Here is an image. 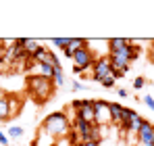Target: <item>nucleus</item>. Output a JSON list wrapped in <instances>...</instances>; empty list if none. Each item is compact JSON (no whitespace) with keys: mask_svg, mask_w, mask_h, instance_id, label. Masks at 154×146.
Here are the masks:
<instances>
[{"mask_svg":"<svg viewBox=\"0 0 154 146\" xmlns=\"http://www.w3.org/2000/svg\"><path fill=\"white\" fill-rule=\"evenodd\" d=\"M71 123H69V117L63 113V111H56V113H50L44 123H42V134L50 136V138H65L71 134Z\"/></svg>","mask_w":154,"mask_h":146,"instance_id":"obj_1","label":"nucleus"},{"mask_svg":"<svg viewBox=\"0 0 154 146\" xmlns=\"http://www.w3.org/2000/svg\"><path fill=\"white\" fill-rule=\"evenodd\" d=\"M27 92L38 102H46L54 94V84H52V79H46L42 75H29L27 77Z\"/></svg>","mask_w":154,"mask_h":146,"instance_id":"obj_2","label":"nucleus"},{"mask_svg":"<svg viewBox=\"0 0 154 146\" xmlns=\"http://www.w3.org/2000/svg\"><path fill=\"white\" fill-rule=\"evenodd\" d=\"M94 61H96V54H94V50L90 48V46L77 50L75 54H73V73L79 75V73L92 69L94 67Z\"/></svg>","mask_w":154,"mask_h":146,"instance_id":"obj_3","label":"nucleus"},{"mask_svg":"<svg viewBox=\"0 0 154 146\" xmlns=\"http://www.w3.org/2000/svg\"><path fill=\"white\" fill-rule=\"evenodd\" d=\"M108 75H112V71H110V59L108 56H96L94 67H92V79L94 81H102Z\"/></svg>","mask_w":154,"mask_h":146,"instance_id":"obj_4","label":"nucleus"},{"mask_svg":"<svg viewBox=\"0 0 154 146\" xmlns=\"http://www.w3.org/2000/svg\"><path fill=\"white\" fill-rule=\"evenodd\" d=\"M94 115H96V125H106L110 123V111L106 100H94Z\"/></svg>","mask_w":154,"mask_h":146,"instance_id":"obj_5","label":"nucleus"},{"mask_svg":"<svg viewBox=\"0 0 154 146\" xmlns=\"http://www.w3.org/2000/svg\"><path fill=\"white\" fill-rule=\"evenodd\" d=\"M137 142L142 146H152L154 142V125L150 121H146V119H144L140 132H137Z\"/></svg>","mask_w":154,"mask_h":146,"instance_id":"obj_6","label":"nucleus"},{"mask_svg":"<svg viewBox=\"0 0 154 146\" xmlns=\"http://www.w3.org/2000/svg\"><path fill=\"white\" fill-rule=\"evenodd\" d=\"M75 119H81V121L88 123H96V115H94V100H83V106L77 109Z\"/></svg>","mask_w":154,"mask_h":146,"instance_id":"obj_7","label":"nucleus"},{"mask_svg":"<svg viewBox=\"0 0 154 146\" xmlns=\"http://www.w3.org/2000/svg\"><path fill=\"white\" fill-rule=\"evenodd\" d=\"M85 46H90V42H88V40H83V38H71V40H69V46L63 50V52H65V56L73 59V54H75L77 50L85 48Z\"/></svg>","mask_w":154,"mask_h":146,"instance_id":"obj_8","label":"nucleus"},{"mask_svg":"<svg viewBox=\"0 0 154 146\" xmlns=\"http://www.w3.org/2000/svg\"><path fill=\"white\" fill-rule=\"evenodd\" d=\"M108 111H110V123L121 125V119H123V111H125V106H123V104H119V102H108Z\"/></svg>","mask_w":154,"mask_h":146,"instance_id":"obj_9","label":"nucleus"},{"mask_svg":"<svg viewBox=\"0 0 154 146\" xmlns=\"http://www.w3.org/2000/svg\"><path fill=\"white\" fill-rule=\"evenodd\" d=\"M129 46V40L125 38H110L108 40V54H115V52H121Z\"/></svg>","mask_w":154,"mask_h":146,"instance_id":"obj_10","label":"nucleus"},{"mask_svg":"<svg viewBox=\"0 0 154 146\" xmlns=\"http://www.w3.org/2000/svg\"><path fill=\"white\" fill-rule=\"evenodd\" d=\"M11 119V109H8V94L0 90V121Z\"/></svg>","mask_w":154,"mask_h":146,"instance_id":"obj_11","label":"nucleus"},{"mask_svg":"<svg viewBox=\"0 0 154 146\" xmlns=\"http://www.w3.org/2000/svg\"><path fill=\"white\" fill-rule=\"evenodd\" d=\"M142 123H144V119H142V115H135V117H133V119L129 121V125H127V134H129V136H133L135 140H137V132H140Z\"/></svg>","mask_w":154,"mask_h":146,"instance_id":"obj_12","label":"nucleus"},{"mask_svg":"<svg viewBox=\"0 0 154 146\" xmlns=\"http://www.w3.org/2000/svg\"><path fill=\"white\" fill-rule=\"evenodd\" d=\"M21 106H23V102H21L19 98L8 96V109H11V117H17V115L21 113Z\"/></svg>","mask_w":154,"mask_h":146,"instance_id":"obj_13","label":"nucleus"},{"mask_svg":"<svg viewBox=\"0 0 154 146\" xmlns=\"http://www.w3.org/2000/svg\"><path fill=\"white\" fill-rule=\"evenodd\" d=\"M38 48H40V42H38V40L25 38V52L29 54V56H33V54L38 52Z\"/></svg>","mask_w":154,"mask_h":146,"instance_id":"obj_14","label":"nucleus"},{"mask_svg":"<svg viewBox=\"0 0 154 146\" xmlns=\"http://www.w3.org/2000/svg\"><path fill=\"white\" fill-rule=\"evenodd\" d=\"M52 84H54V86H65L63 69H54V73H52Z\"/></svg>","mask_w":154,"mask_h":146,"instance_id":"obj_15","label":"nucleus"},{"mask_svg":"<svg viewBox=\"0 0 154 146\" xmlns=\"http://www.w3.org/2000/svg\"><path fill=\"white\" fill-rule=\"evenodd\" d=\"M8 136H11L13 140H19V138L23 136V127H21V125H11V129H8Z\"/></svg>","mask_w":154,"mask_h":146,"instance_id":"obj_16","label":"nucleus"},{"mask_svg":"<svg viewBox=\"0 0 154 146\" xmlns=\"http://www.w3.org/2000/svg\"><path fill=\"white\" fill-rule=\"evenodd\" d=\"M38 67H40V73H38V75L46 77V79H52V73H54V69H52L50 65H38Z\"/></svg>","mask_w":154,"mask_h":146,"instance_id":"obj_17","label":"nucleus"},{"mask_svg":"<svg viewBox=\"0 0 154 146\" xmlns=\"http://www.w3.org/2000/svg\"><path fill=\"white\" fill-rule=\"evenodd\" d=\"M69 40H71V38H52V46L65 50L67 46H69Z\"/></svg>","mask_w":154,"mask_h":146,"instance_id":"obj_18","label":"nucleus"},{"mask_svg":"<svg viewBox=\"0 0 154 146\" xmlns=\"http://www.w3.org/2000/svg\"><path fill=\"white\" fill-rule=\"evenodd\" d=\"M100 84H102L104 88H115V84H117V79H115L112 75H108V77H106V79H102Z\"/></svg>","mask_w":154,"mask_h":146,"instance_id":"obj_19","label":"nucleus"},{"mask_svg":"<svg viewBox=\"0 0 154 146\" xmlns=\"http://www.w3.org/2000/svg\"><path fill=\"white\" fill-rule=\"evenodd\" d=\"M144 84H146V79H144V77H135L133 88H135V90H142V88H144Z\"/></svg>","mask_w":154,"mask_h":146,"instance_id":"obj_20","label":"nucleus"},{"mask_svg":"<svg viewBox=\"0 0 154 146\" xmlns=\"http://www.w3.org/2000/svg\"><path fill=\"white\" fill-rule=\"evenodd\" d=\"M0 144H2V146H8V136H6L4 132H0Z\"/></svg>","mask_w":154,"mask_h":146,"instance_id":"obj_21","label":"nucleus"},{"mask_svg":"<svg viewBox=\"0 0 154 146\" xmlns=\"http://www.w3.org/2000/svg\"><path fill=\"white\" fill-rule=\"evenodd\" d=\"M144 102H146V104L154 111V96H144Z\"/></svg>","mask_w":154,"mask_h":146,"instance_id":"obj_22","label":"nucleus"},{"mask_svg":"<svg viewBox=\"0 0 154 146\" xmlns=\"http://www.w3.org/2000/svg\"><path fill=\"white\" fill-rule=\"evenodd\" d=\"M71 88H73V90H85V86H83V84H79V81H73V86H71Z\"/></svg>","mask_w":154,"mask_h":146,"instance_id":"obj_23","label":"nucleus"},{"mask_svg":"<svg viewBox=\"0 0 154 146\" xmlns=\"http://www.w3.org/2000/svg\"><path fill=\"white\" fill-rule=\"evenodd\" d=\"M119 96L125 98V96H127V90H123V88H121V90H119Z\"/></svg>","mask_w":154,"mask_h":146,"instance_id":"obj_24","label":"nucleus"},{"mask_svg":"<svg viewBox=\"0 0 154 146\" xmlns=\"http://www.w3.org/2000/svg\"><path fill=\"white\" fill-rule=\"evenodd\" d=\"M85 146H100L98 142H85Z\"/></svg>","mask_w":154,"mask_h":146,"instance_id":"obj_25","label":"nucleus"},{"mask_svg":"<svg viewBox=\"0 0 154 146\" xmlns=\"http://www.w3.org/2000/svg\"><path fill=\"white\" fill-rule=\"evenodd\" d=\"M152 146H154V142H152Z\"/></svg>","mask_w":154,"mask_h":146,"instance_id":"obj_26","label":"nucleus"}]
</instances>
